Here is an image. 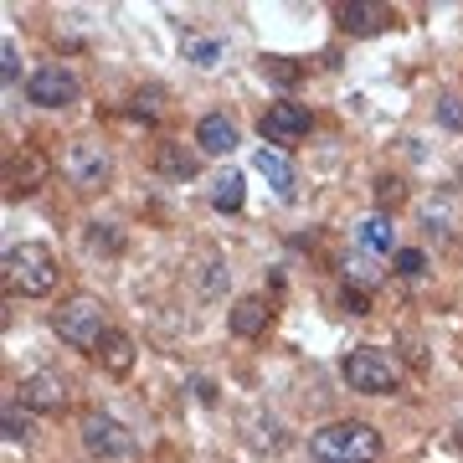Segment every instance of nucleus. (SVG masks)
Wrapping results in <instances>:
<instances>
[{
	"label": "nucleus",
	"instance_id": "obj_1",
	"mask_svg": "<svg viewBox=\"0 0 463 463\" xmlns=\"http://www.w3.org/2000/svg\"><path fill=\"white\" fill-rule=\"evenodd\" d=\"M381 432L371 422H330L309 438V463H381Z\"/></svg>",
	"mask_w": 463,
	"mask_h": 463
},
{
	"label": "nucleus",
	"instance_id": "obj_2",
	"mask_svg": "<svg viewBox=\"0 0 463 463\" xmlns=\"http://www.w3.org/2000/svg\"><path fill=\"white\" fill-rule=\"evenodd\" d=\"M340 376H345L350 392H361V397H392L402 386V365L392 350H381V345H355L340 361Z\"/></svg>",
	"mask_w": 463,
	"mask_h": 463
},
{
	"label": "nucleus",
	"instance_id": "obj_3",
	"mask_svg": "<svg viewBox=\"0 0 463 463\" xmlns=\"http://www.w3.org/2000/svg\"><path fill=\"white\" fill-rule=\"evenodd\" d=\"M5 283L26 298H42L57 288V258H52L42 242H21V248L5 252Z\"/></svg>",
	"mask_w": 463,
	"mask_h": 463
},
{
	"label": "nucleus",
	"instance_id": "obj_4",
	"mask_svg": "<svg viewBox=\"0 0 463 463\" xmlns=\"http://www.w3.org/2000/svg\"><path fill=\"white\" fill-rule=\"evenodd\" d=\"M52 330L62 335L72 350H99V340L109 335V325H103V304L93 294H72L62 309L52 315Z\"/></svg>",
	"mask_w": 463,
	"mask_h": 463
},
{
	"label": "nucleus",
	"instance_id": "obj_5",
	"mask_svg": "<svg viewBox=\"0 0 463 463\" xmlns=\"http://www.w3.org/2000/svg\"><path fill=\"white\" fill-rule=\"evenodd\" d=\"M62 175L67 185H78V191H103L109 175H114V155L99 145V139H72L62 155Z\"/></svg>",
	"mask_w": 463,
	"mask_h": 463
},
{
	"label": "nucleus",
	"instance_id": "obj_6",
	"mask_svg": "<svg viewBox=\"0 0 463 463\" xmlns=\"http://www.w3.org/2000/svg\"><path fill=\"white\" fill-rule=\"evenodd\" d=\"M78 93H83V83H78V72L62 67V62L36 67L32 78H26V99H32L36 109H67V103H78Z\"/></svg>",
	"mask_w": 463,
	"mask_h": 463
},
{
	"label": "nucleus",
	"instance_id": "obj_7",
	"mask_svg": "<svg viewBox=\"0 0 463 463\" xmlns=\"http://www.w3.org/2000/svg\"><path fill=\"white\" fill-rule=\"evenodd\" d=\"M83 448L93 453V458H129L134 448V432L118 422V417H109V412H88L83 417Z\"/></svg>",
	"mask_w": 463,
	"mask_h": 463
},
{
	"label": "nucleus",
	"instance_id": "obj_8",
	"mask_svg": "<svg viewBox=\"0 0 463 463\" xmlns=\"http://www.w3.org/2000/svg\"><path fill=\"white\" fill-rule=\"evenodd\" d=\"M16 392H21V407H26V412L57 417V412H67V407H72V386H67L57 371H32Z\"/></svg>",
	"mask_w": 463,
	"mask_h": 463
},
{
	"label": "nucleus",
	"instance_id": "obj_9",
	"mask_svg": "<svg viewBox=\"0 0 463 463\" xmlns=\"http://www.w3.org/2000/svg\"><path fill=\"white\" fill-rule=\"evenodd\" d=\"M309 124H315V114L304 109V103L294 99H283V103H268V114H263V139L268 145H298L304 134H309Z\"/></svg>",
	"mask_w": 463,
	"mask_h": 463
},
{
	"label": "nucleus",
	"instance_id": "obj_10",
	"mask_svg": "<svg viewBox=\"0 0 463 463\" xmlns=\"http://www.w3.org/2000/svg\"><path fill=\"white\" fill-rule=\"evenodd\" d=\"M42 181H47V160L32 145L21 155H5V196H32Z\"/></svg>",
	"mask_w": 463,
	"mask_h": 463
},
{
	"label": "nucleus",
	"instance_id": "obj_11",
	"mask_svg": "<svg viewBox=\"0 0 463 463\" xmlns=\"http://www.w3.org/2000/svg\"><path fill=\"white\" fill-rule=\"evenodd\" d=\"M335 21H340V32L350 36H371L381 26H392V11L376 5V0H350V5H335Z\"/></svg>",
	"mask_w": 463,
	"mask_h": 463
},
{
	"label": "nucleus",
	"instance_id": "obj_12",
	"mask_svg": "<svg viewBox=\"0 0 463 463\" xmlns=\"http://www.w3.org/2000/svg\"><path fill=\"white\" fill-rule=\"evenodd\" d=\"M268 319H273V309H268V298H258V294L237 298V304L227 309L232 335H242V340H252V335H263V330H268Z\"/></svg>",
	"mask_w": 463,
	"mask_h": 463
},
{
	"label": "nucleus",
	"instance_id": "obj_13",
	"mask_svg": "<svg viewBox=\"0 0 463 463\" xmlns=\"http://www.w3.org/2000/svg\"><path fill=\"white\" fill-rule=\"evenodd\" d=\"M196 145L206 149V155H232V149H237V124H232L227 114H206L196 124Z\"/></svg>",
	"mask_w": 463,
	"mask_h": 463
},
{
	"label": "nucleus",
	"instance_id": "obj_14",
	"mask_svg": "<svg viewBox=\"0 0 463 463\" xmlns=\"http://www.w3.org/2000/svg\"><path fill=\"white\" fill-rule=\"evenodd\" d=\"M93 355L103 361V371H109V376H129V371H134V340L124 330H109L99 340V350H93Z\"/></svg>",
	"mask_w": 463,
	"mask_h": 463
},
{
	"label": "nucleus",
	"instance_id": "obj_15",
	"mask_svg": "<svg viewBox=\"0 0 463 463\" xmlns=\"http://www.w3.org/2000/svg\"><path fill=\"white\" fill-rule=\"evenodd\" d=\"M155 170H160V175H170V181H191V175L201 170V155L170 139V145L155 149Z\"/></svg>",
	"mask_w": 463,
	"mask_h": 463
},
{
	"label": "nucleus",
	"instance_id": "obj_16",
	"mask_svg": "<svg viewBox=\"0 0 463 463\" xmlns=\"http://www.w3.org/2000/svg\"><path fill=\"white\" fill-rule=\"evenodd\" d=\"M252 165L263 170V175H268V185H273V191H279L283 201L294 196V165L283 160L279 149H268V145H263V149H258V160H252Z\"/></svg>",
	"mask_w": 463,
	"mask_h": 463
},
{
	"label": "nucleus",
	"instance_id": "obj_17",
	"mask_svg": "<svg viewBox=\"0 0 463 463\" xmlns=\"http://www.w3.org/2000/svg\"><path fill=\"white\" fill-rule=\"evenodd\" d=\"M242 175H237V170H227V175H216V191H212V206L216 212H237V206H242Z\"/></svg>",
	"mask_w": 463,
	"mask_h": 463
},
{
	"label": "nucleus",
	"instance_id": "obj_18",
	"mask_svg": "<svg viewBox=\"0 0 463 463\" xmlns=\"http://www.w3.org/2000/svg\"><path fill=\"white\" fill-rule=\"evenodd\" d=\"M361 248H371V252H392V216H365L361 222Z\"/></svg>",
	"mask_w": 463,
	"mask_h": 463
},
{
	"label": "nucleus",
	"instance_id": "obj_19",
	"mask_svg": "<svg viewBox=\"0 0 463 463\" xmlns=\"http://www.w3.org/2000/svg\"><path fill=\"white\" fill-rule=\"evenodd\" d=\"M88 248L93 252H118L124 248V232L114 222H88Z\"/></svg>",
	"mask_w": 463,
	"mask_h": 463
},
{
	"label": "nucleus",
	"instance_id": "obj_20",
	"mask_svg": "<svg viewBox=\"0 0 463 463\" xmlns=\"http://www.w3.org/2000/svg\"><path fill=\"white\" fill-rule=\"evenodd\" d=\"M402 201H407V181H402V175H381V181H376V206H381V216L397 212Z\"/></svg>",
	"mask_w": 463,
	"mask_h": 463
},
{
	"label": "nucleus",
	"instance_id": "obj_21",
	"mask_svg": "<svg viewBox=\"0 0 463 463\" xmlns=\"http://www.w3.org/2000/svg\"><path fill=\"white\" fill-rule=\"evenodd\" d=\"M134 114L139 118H160L165 114V88H155V83L139 88V93H134Z\"/></svg>",
	"mask_w": 463,
	"mask_h": 463
},
{
	"label": "nucleus",
	"instance_id": "obj_22",
	"mask_svg": "<svg viewBox=\"0 0 463 463\" xmlns=\"http://www.w3.org/2000/svg\"><path fill=\"white\" fill-rule=\"evenodd\" d=\"M392 268H397L402 279H417V273L428 268V258H422L417 248H402V252H392Z\"/></svg>",
	"mask_w": 463,
	"mask_h": 463
},
{
	"label": "nucleus",
	"instance_id": "obj_23",
	"mask_svg": "<svg viewBox=\"0 0 463 463\" xmlns=\"http://www.w3.org/2000/svg\"><path fill=\"white\" fill-rule=\"evenodd\" d=\"M26 432H32V422L16 407H5V443H26Z\"/></svg>",
	"mask_w": 463,
	"mask_h": 463
},
{
	"label": "nucleus",
	"instance_id": "obj_24",
	"mask_svg": "<svg viewBox=\"0 0 463 463\" xmlns=\"http://www.w3.org/2000/svg\"><path fill=\"white\" fill-rule=\"evenodd\" d=\"M16 72H21V52H16V42H5V47H0V78L16 83Z\"/></svg>",
	"mask_w": 463,
	"mask_h": 463
},
{
	"label": "nucleus",
	"instance_id": "obj_25",
	"mask_svg": "<svg viewBox=\"0 0 463 463\" xmlns=\"http://www.w3.org/2000/svg\"><path fill=\"white\" fill-rule=\"evenodd\" d=\"M438 118H443L448 129H463V103L458 99H438Z\"/></svg>",
	"mask_w": 463,
	"mask_h": 463
},
{
	"label": "nucleus",
	"instance_id": "obj_26",
	"mask_svg": "<svg viewBox=\"0 0 463 463\" xmlns=\"http://www.w3.org/2000/svg\"><path fill=\"white\" fill-rule=\"evenodd\" d=\"M263 72H268V78H279V83H294V78H298V67H288L283 57H263Z\"/></svg>",
	"mask_w": 463,
	"mask_h": 463
},
{
	"label": "nucleus",
	"instance_id": "obj_27",
	"mask_svg": "<svg viewBox=\"0 0 463 463\" xmlns=\"http://www.w3.org/2000/svg\"><path fill=\"white\" fill-rule=\"evenodd\" d=\"M216 52H222L216 42H196V47H191V57H196L201 67H212V62H216Z\"/></svg>",
	"mask_w": 463,
	"mask_h": 463
},
{
	"label": "nucleus",
	"instance_id": "obj_28",
	"mask_svg": "<svg viewBox=\"0 0 463 463\" xmlns=\"http://www.w3.org/2000/svg\"><path fill=\"white\" fill-rule=\"evenodd\" d=\"M345 309L350 315H365V294L361 288H345Z\"/></svg>",
	"mask_w": 463,
	"mask_h": 463
},
{
	"label": "nucleus",
	"instance_id": "obj_29",
	"mask_svg": "<svg viewBox=\"0 0 463 463\" xmlns=\"http://www.w3.org/2000/svg\"><path fill=\"white\" fill-rule=\"evenodd\" d=\"M458 438H463V422H458Z\"/></svg>",
	"mask_w": 463,
	"mask_h": 463
},
{
	"label": "nucleus",
	"instance_id": "obj_30",
	"mask_svg": "<svg viewBox=\"0 0 463 463\" xmlns=\"http://www.w3.org/2000/svg\"><path fill=\"white\" fill-rule=\"evenodd\" d=\"M458 185H463V175H458Z\"/></svg>",
	"mask_w": 463,
	"mask_h": 463
}]
</instances>
